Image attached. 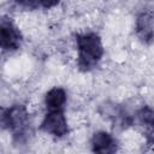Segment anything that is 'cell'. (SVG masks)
<instances>
[{
  "instance_id": "obj_2",
  "label": "cell",
  "mask_w": 154,
  "mask_h": 154,
  "mask_svg": "<svg viewBox=\"0 0 154 154\" xmlns=\"http://www.w3.org/2000/svg\"><path fill=\"white\" fill-rule=\"evenodd\" d=\"M1 124L13 134L14 140L18 142L24 141L29 128V116L25 107L22 105H14L4 109L1 114Z\"/></svg>"
},
{
  "instance_id": "obj_10",
  "label": "cell",
  "mask_w": 154,
  "mask_h": 154,
  "mask_svg": "<svg viewBox=\"0 0 154 154\" xmlns=\"http://www.w3.org/2000/svg\"><path fill=\"white\" fill-rule=\"evenodd\" d=\"M38 1H40V6H42L45 8L53 7L59 2V0H38Z\"/></svg>"
},
{
  "instance_id": "obj_9",
  "label": "cell",
  "mask_w": 154,
  "mask_h": 154,
  "mask_svg": "<svg viewBox=\"0 0 154 154\" xmlns=\"http://www.w3.org/2000/svg\"><path fill=\"white\" fill-rule=\"evenodd\" d=\"M16 1L18 5H20L22 7L28 8V10H34V8H37L40 6L38 0H16Z\"/></svg>"
},
{
  "instance_id": "obj_5",
  "label": "cell",
  "mask_w": 154,
  "mask_h": 154,
  "mask_svg": "<svg viewBox=\"0 0 154 154\" xmlns=\"http://www.w3.org/2000/svg\"><path fill=\"white\" fill-rule=\"evenodd\" d=\"M91 148L95 153H114L117 150V142L108 132L99 131L91 138Z\"/></svg>"
},
{
  "instance_id": "obj_4",
  "label": "cell",
  "mask_w": 154,
  "mask_h": 154,
  "mask_svg": "<svg viewBox=\"0 0 154 154\" xmlns=\"http://www.w3.org/2000/svg\"><path fill=\"white\" fill-rule=\"evenodd\" d=\"M0 41L2 51H16L22 42V35L16 25L7 18L1 19L0 25Z\"/></svg>"
},
{
  "instance_id": "obj_7",
  "label": "cell",
  "mask_w": 154,
  "mask_h": 154,
  "mask_svg": "<svg viewBox=\"0 0 154 154\" xmlns=\"http://www.w3.org/2000/svg\"><path fill=\"white\" fill-rule=\"evenodd\" d=\"M137 119L140 124L146 129L148 142L154 144V109L148 106L142 107L137 112Z\"/></svg>"
},
{
  "instance_id": "obj_6",
  "label": "cell",
  "mask_w": 154,
  "mask_h": 154,
  "mask_svg": "<svg viewBox=\"0 0 154 154\" xmlns=\"http://www.w3.org/2000/svg\"><path fill=\"white\" fill-rule=\"evenodd\" d=\"M136 32L140 40L144 43H150L154 38V29H153V17L143 12L138 16L136 22Z\"/></svg>"
},
{
  "instance_id": "obj_1",
  "label": "cell",
  "mask_w": 154,
  "mask_h": 154,
  "mask_svg": "<svg viewBox=\"0 0 154 154\" xmlns=\"http://www.w3.org/2000/svg\"><path fill=\"white\" fill-rule=\"evenodd\" d=\"M78 49V67L82 71L94 69L101 60L103 47L101 38L95 32H85L77 36Z\"/></svg>"
},
{
  "instance_id": "obj_8",
  "label": "cell",
  "mask_w": 154,
  "mask_h": 154,
  "mask_svg": "<svg viewBox=\"0 0 154 154\" xmlns=\"http://www.w3.org/2000/svg\"><path fill=\"white\" fill-rule=\"evenodd\" d=\"M45 102H46L47 111L64 109V105L66 102V94H65L64 89H61L59 87L52 88L49 91H47Z\"/></svg>"
},
{
  "instance_id": "obj_3",
  "label": "cell",
  "mask_w": 154,
  "mask_h": 154,
  "mask_svg": "<svg viewBox=\"0 0 154 154\" xmlns=\"http://www.w3.org/2000/svg\"><path fill=\"white\" fill-rule=\"evenodd\" d=\"M41 130L55 137H63L64 135H66L69 129H67V123L64 116V109L47 111L41 123Z\"/></svg>"
}]
</instances>
